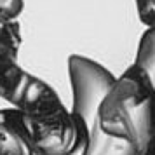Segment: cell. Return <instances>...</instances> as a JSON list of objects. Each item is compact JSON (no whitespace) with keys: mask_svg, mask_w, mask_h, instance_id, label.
Returning a JSON list of instances; mask_svg holds the SVG:
<instances>
[{"mask_svg":"<svg viewBox=\"0 0 155 155\" xmlns=\"http://www.w3.org/2000/svg\"><path fill=\"white\" fill-rule=\"evenodd\" d=\"M16 108L37 155H84L82 122L47 82L31 77Z\"/></svg>","mask_w":155,"mask_h":155,"instance_id":"cell-1","label":"cell"},{"mask_svg":"<svg viewBox=\"0 0 155 155\" xmlns=\"http://www.w3.org/2000/svg\"><path fill=\"white\" fill-rule=\"evenodd\" d=\"M99 120L106 133L131 141L140 155H155V92L133 64L101 99Z\"/></svg>","mask_w":155,"mask_h":155,"instance_id":"cell-2","label":"cell"},{"mask_svg":"<svg viewBox=\"0 0 155 155\" xmlns=\"http://www.w3.org/2000/svg\"><path fill=\"white\" fill-rule=\"evenodd\" d=\"M68 75L73 110L85 129L84 155H140L131 141L106 133L99 120V105L115 82L110 71L85 56H70Z\"/></svg>","mask_w":155,"mask_h":155,"instance_id":"cell-3","label":"cell"},{"mask_svg":"<svg viewBox=\"0 0 155 155\" xmlns=\"http://www.w3.org/2000/svg\"><path fill=\"white\" fill-rule=\"evenodd\" d=\"M21 45L19 23L11 21L0 26V98L18 105L33 75L23 70L18 63Z\"/></svg>","mask_w":155,"mask_h":155,"instance_id":"cell-4","label":"cell"},{"mask_svg":"<svg viewBox=\"0 0 155 155\" xmlns=\"http://www.w3.org/2000/svg\"><path fill=\"white\" fill-rule=\"evenodd\" d=\"M0 155H37L18 108H0Z\"/></svg>","mask_w":155,"mask_h":155,"instance_id":"cell-5","label":"cell"},{"mask_svg":"<svg viewBox=\"0 0 155 155\" xmlns=\"http://www.w3.org/2000/svg\"><path fill=\"white\" fill-rule=\"evenodd\" d=\"M133 66L155 92V28H148L141 35Z\"/></svg>","mask_w":155,"mask_h":155,"instance_id":"cell-6","label":"cell"},{"mask_svg":"<svg viewBox=\"0 0 155 155\" xmlns=\"http://www.w3.org/2000/svg\"><path fill=\"white\" fill-rule=\"evenodd\" d=\"M23 11V0H0V26L16 21Z\"/></svg>","mask_w":155,"mask_h":155,"instance_id":"cell-7","label":"cell"},{"mask_svg":"<svg viewBox=\"0 0 155 155\" xmlns=\"http://www.w3.org/2000/svg\"><path fill=\"white\" fill-rule=\"evenodd\" d=\"M136 11L145 26L155 28V0H136Z\"/></svg>","mask_w":155,"mask_h":155,"instance_id":"cell-8","label":"cell"}]
</instances>
